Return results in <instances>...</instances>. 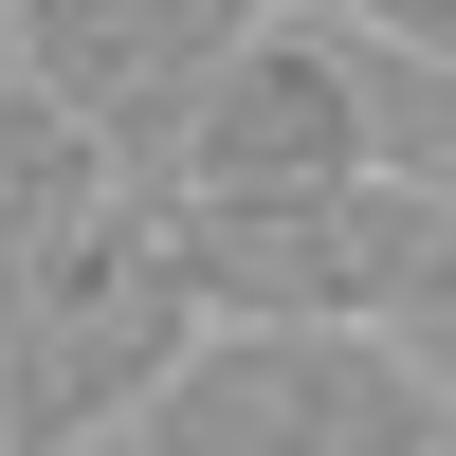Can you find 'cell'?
Instances as JSON below:
<instances>
[{"instance_id":"obj_5","label":"cell","mask_w":456,"mask_h":456,"mask_svg":"<svg viewBox=\"0 0 456 456\" xmlns=\"http://www.w3.org/2000/svg\"><path fill=\"white\" fill-rule=\"evenodd\" d=\"M256 19H274V0H19V92H55L128 183H165L183 110L219 92V55H238Z\"/></svg>"},{"instance_id":"obj_1","label":"cell","mask_w":456,"mask_h":456,"mask_svg":"<svg viewBox=\"0 0 456 456\" xmlns=\"http://www.w3.org/2000/svg\"><path fill=\"white\" fill-rule=\"evenodd\" d=\"M201 347V292H183L165 201H110L92 238H55L19 292H0V456H92L146 420V384Z\"/></svg>"},{"instance_id":"obj_6","label":"cell","mask_w":456,"mask_h":456,"mask_svg":"<svg viewBox=\"0 0 456 456\" xmlns=\"http://www.w3.org/2000/svg\"><path fill=\"white\" fill-rule=\"evenodd\" d=\"M110 201H128V165H110L55 92H19V73H0V292H19L55 238H92Z\"/></svg>"},{"instance_id":"obj_2","label":"cell","mask_w":456,"mask_h":456,"mask_svg":"<svg viewBox=\"0 0 456 456\" xmlns=\"http://www.w3.org/2000/svg\"><path fill=\"white\" fill-rule=\"evenodd\" d=\"M438 365L402 329H201L110 456H438Z\"/></svg>"},{"instance_id":"obj_4","label":"cell","mask_w":456,"mask_h":456,"mask_svg":"<svg viewBox=\"0 0 456 456\" xmlns=\"http://www.w3.org/2000/svg\"><path fill=\"white\" fill-rule=\"evenodd\" d=\"M384 165V19L347 0H292L219 55V92L183 110L165 183L146 201H238V183H365Z\"/></svg>"},{"instance_id":"obj_3","label":"cell","mask_w":456,"mask_h":456,"mask_svg":"<svg viewBox=\"0 0 456 456\" xmlns=\"http://www.w3.org/2000/svg\"><path fill=\"white\" fill-rule=\"evenodd\" d=\"M438 201H456V183L365 165V183H238V201H165V238H183L201 329H402Z\"/></svg>"}]
</instances>
